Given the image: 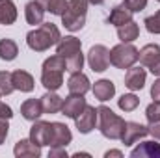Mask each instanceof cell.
Returning <instances> with one entry per match:
<instances>
[{
	"mask_svg": "<svg viewBox=\"0 0 160 158\" xmlns=\"http://www.w3.org/2000/svg\"><path fill=\"white\" fill-rule=\"evenodd\" d=\"M60 37H62V34L56 24L41 22L38 28H34L26 34V45L36 52H45L50 47H54L60 41Z\"/></svg>",
	"mask_w": 160,
	"mask_h": 158,
	"instance_id": "6da1fadb",
	"label": "cell"
},
{
	"mask_svg": "<svg viewBox=\"0 0 160 158\" xmlns=\"http://www.w3.org/2000/svg\"><path fill=\"white\" fill-rule=\"evenodd\" d=\"M97 116H99V130H101V134L104 138H108V140H121L127 121L119 117L118 114H114L112 108H108L104 104L97 108Z\"/></svg>",
	"mask_w": 160,
	"mask_h": 158,
	"instance_id": "7a4b0ae2",
	"label": "cell"
},
{
	"mask_svg": "<svg viewBox=\"0 0 160 158\" xmlns=\"http://www.w3.org/2000/svg\"><path fill=\"white\" fill-rule=\"evenodd\" d=\"M86 13H88V0H69V6L62 15V24L69 32H78L86 24Z\"/></svg>",
	"mask_w": 160,
	"mask_h": 158,
	"instance_id": "3957f363",
	"label": "cell"
},
{
	"mask_svg": "<svg viewBox=\"0 0 160 158\" xmlns=\"http://www.w3.org/2000/svg\"><path fill=\"white\" fill-rule=\"evenodd\" d=\"M140 50L132 43H119L110 50V65L118 69H130L138 62Z\"/></svg>",
	"mask_w": 160,
	"mask_h": 158,
	"instance_id": "277c9868",
	"label": "cell"
},
{
	"mask_svg": "<svg viewBox=\"0 0 160 158\" xmlns=\"http://www.w3.org/2000/svg\"><path fill=\"white\" fill-rule=\"evenodd\" d=\"M88 63L93 73H104L110 67V50L104 45H93L88 52Z\"/></svg>",
	"mask_w": 160,
	"mask_h": 158,
	"instance_id": "5b68a950",
	"label": "cell"
},
{
	"mask_svg": "<svg viewBox=\"0 0 160 158\" xmlns=\"http://www.w3.org/2000/svg\"><path fill=\"white\" fill-rule=\"evenodd\" d=\"M73 141V134L65 123L54 121L50 123V147H67Z\"/></svg>",
	"mask_w": 160,
	"mask_h": 158,
	"instance_id": "8992f818",
	"label": "cell"
},
{
	"mask_svg": "<svg viewBox=\"0 0 160 158\" xmlns=\"http://www.w3.org/2000/svg\"><path fill=\"white\" fill-rule=\"evenodd\" d=\"M97 121H99L97 108H93V106H89V104H88V106H86V108L78 114V116L75 117V125H77V128H78L80 134H89V132L95 128Z\"/></svg>",
	"mask_w": 160,
	"mask_h": 158,
	"instance_id": "52a82bcc",
	"label": "cell"
},
{
	"mask_svg": "<svg viewBox=\"0 0 160 158\" xmlns=\"http://www.w3.org/2000/svg\"><path fill=\"white\" fill-rule=\"evenodd\" d=\"M149 134V128L142 123H136V121H127L125 123V130H123V136H121V141L128 147V145H134L138 140L145 138Z\"/></svg>",
	"mask_w": 160,
	"mask_h": 158,
	"instance_id": "ba28073f",
	"label": "cell"
},
{
	"mask_svg": "<svg viewBox=\"0 0 160 158\" xmlns=\"http://www.w3.org/2000/svg\"><path fill=\"white\" fill-rule=\"evenodd\" d=\"M88 106V102H86V99H84V95H77V93H71L69 97H65V101H63V106H62V114L65 116V117H71L75 119L78 116L80 112L84 110Z\"/></svg>",
	"mask_w": 160,
	"mask_h": 158,
	"instance_id": "9c48e42d",
	"label": "cell"
},
{
	"mask_svg": "<svg viewBox=\"0 0 160 158\" xmlns=\"http://www.w3.org/2000/svg\"><path fill=\"white\" fill-rule=\"evenodd\" d=\"M30 140L36 143V145H48L50 143V123L47 121H34L32 128H30Z\"/></svg>",
	"mask_w": 160,
	"mask_h": 158,
	"instance_id": "30bf717a",
	"label": "cell"
},
{
	"mask_svg": "<svg viewBox=\"0 0 160 158\" xmlns=\"http://www.w3.org/2000/svg\"><path fill=\"white\" fill-rule=\"evenodd\" d=\"M145 78H147V73L145 69L142 67H130L125 75V86L130 89V91H140L143 86H145Z\"/></svg>",
	"mask_w": 160,
	"mask_h": 158,
	"instance_id": "8fae6325",
	"label": "cell"
},
{
	"mask_svg": "<svg viewBox=\"0 0 160 158\" xmlns=\"http://www.w3.org/2000/svg\"><path fill=\"white\" fill-rule=\"evenodd\" d=\"M13 155L17 158H39L41 156V147L36 145L30 138L28 140H19L15 143Z\"/></svg>",
	"mask_w": 160,
	"mask_h": 158,
	"instance_id": "7c38bea8",
	"label": "cell"
},
{
	"mask_svg": "<svg viewBox=\"0 0 160 158\" xmlns=\"http://www.w3.org/2000/svg\"><path fill=\"white\" fill-rule=\"evenodd\" d=\"M41 84L47 91H58L63 84V71L43 69L41 71Z\"/></svg>",
	"mask_w": 160,
	"mask_h": 158,
	"instance_id": "4fadbf2b",
	"label": "cell"
},
{
	"mask_svg": "<svg viewBox=\"0 0 160 158\" xmlns=\"http://www.w3.org/2000/svg\"><path fill=\"white\" fill-rule=\"evenodd\" d=\"M11 82H13V87L19 89V91H22V93L34 91V86H36L34 77L28 71H22V69H17V71L11 73Z\"/></svg>",
	"mask_w": 160,
	"mask_h": 158,
	"instance_id": "5bb4252c",
	"label": "cell"
},
{
	"mask_svg": "<svg viewBox=\"0 0 160 158\" xmlns=\"http://www.w3.org/2000/svg\"><path fill=\"white\" fill-rule=\"evenodd\" d=\"M82 50V43L80 39H77L75 36H65V37H60V41L56 43V52L62 54L63 58H69L73 54H77Z\"/></svg>",
	"mask_w": 160,
	"mask_h": 158,
	"instance_id": "9a60e30c",
	"label": "cell"
},
{
	"mask_svg": "<svg viewBox=\"0 0 160 158\" xmlns=\"http://www.w3.org/2000/svg\"><path fill=\"white\" fill-rule=\"evenodd\" d=\"M67 89H69V93H77V95H86L89 89H91V86H89V78L78 71V73H71V77L67 80Z\"/></svg>",
	"mask_w": 160,
	"mask_h": 158,
	"instance_id": "2e32d148",
	"label": "cell"
},
{
	"mask_svg": "<svg viewBox=\"0 0 160 158\" xmlns=\"http://www.w3.org/2000/svg\"><path fill=\"white\" fill-rule=\"evenodd\" d=\"M91 89H93L95 99L101 101V102H106V101H110V99L116 95V86H114V82H112V80H106V78L97 80Z\"/></svg>",
	"mask_w": 160,
	"mask_h": 158,
	"instance_id": "e0dca14e",
	"label": "cell"
},
{
	"mask_svg": "<svg viewBox=\"0 0 160 158\" xmlns=\"http://www.w3.org/2000/svg\"><path fill=\"white\" fill-rule=\"evenodd\" d=\"M45 7L39 0H32L24 6V17H26V22L28 24H41L43 22V17H45Z\"/></svg>",
	"mask_w": 160,
	"mask_h": 158,
	"instance_id": "ac0fdd59",
	"label": "cell"
},
{
	"mask_svg": "<svg viewBox=\"0 0 160 158\" xmlns=\"http://www.w3.org/2000/svg\"><path fill=\"white\" fill-rule=\"evenodd\" d=\"M39 101H41V106H43V114H58V112H62L63 99L56 91H47Z\"/></svg>",
	"mask_w": 160,
	"mask_h": 158,
	"instance_id": "d6986e66",
	"label": "cell"
},
{
	"mask_svg": "<svg viewBox=\"0 0 160 158\" xmlns=\"http://www.w3.org/2000/svg\"><path fill=\"white\" fill-rule=\"evenodd\" d=\"M158 60H160V45H157V43L145 45V47L140 50V54H138V62H140L143 67H151V65L157 63Z\"/></svg>",
	"mask_w": 160,
	"mask_h": 158,
	"instance_id": "ffe728a7",
	"label": "cell"
},
{
	"mask_svg": "<svg viewBox=\"0 0 160 158\" xmlns=\"http://www.w3.org/2000/svg\"><path fill=\"white\" fill-rule=\"evenodd\" d=\"M132 158H160V143L155 141H143L138 147L130 151Z\"/></svg>",
	"mask_w": 160,
	"mask_h": 158,
	"instance_id": "44dd1931",
	"label": "cell"
},
{
	"mask_svg": "<svg viewBox=\"0 0 160 158\" xmlns=\"http://www.w3.org/2000/svg\"><path fill=\"white\" fill-rule=\"evenodd\" d=\"M108 24H114V26H123V24H127V22H130L132 21V11L125 6V4H119V6H116L112 11H110V15H108Z\"/></svg>",
	"mask_w": 160,
	"mask_h": 158,
	"instance_id": "7402d4cb",
	"label": "cell"
},
{
	"mask_svg": "<svg viewBox=\"0 0 160 158\" xmlns=\"http://www.w3.org/2000/svg\"><path fill=\"white\" fill-rule=\"evenodd\" d=\"M21 114L26 121H38L43 116V106L38 99H28L21 104Z\"/></svg>",
	"mask_w": 160,
	"mask_h": 158,
	"instance_id": "603a6c76",
	"label": "cell"
},
{
	"mask_svg": "<svg viewBox=\"0 0 160 158\" xmlns=\"http://www.w3.org/2000/svg\"><path fill=\"white\" fill-rule=\"evenodd\" d=\"M17 7L13 4V0H0V24H13L17 21Z\"/></svg>",
	"mask_w": 160,
	"mask_h": 158,
	"instance_id": "cb8c5ba5",
	"label": "cell"
},
{
	"mask_svg": "<svg viewBox=\"0 0 160 158\" xmlns=\"http://www.w3.org/2000/svg\"><path fill=\"white\" fill-rule=\"evenodd\" d=\"M138 36H140V26L134 21H130V22L118 28V37H119L121 43H132V41L138 39Z\"/></svg>",
	"mask_w": 160,
	"mask_h": 158,
	"instance_id": "d4e9b609",
	"label": "cell"
},
{
	"mask_svg": "<svg viewBox=\"0 0 160 158\" xmlns=\"http://www.w3.org/2000/svg\"><path fill=\"white\" fill-rule=\"evenodd\" d=\"M19 54V47L13 39H0V60L4 62H13Z\"/></svg>",
	"mask_w": 160,
	"mask_h": 158,
	"instance_id": "484cf974",
	"label": "cell"
},
{
	"mask_svg": "<svg viewBox=\"0 0 160 158\" xmlns=\"http://www.w3.org/2000/svg\"><path fill=\"white\" fill-rule=\"evenodd\" d=\"M118 106L123 112H134L140 106V99L134 93H125V95H121L118 99Z\"/></svg>",
	"mask_w": 160,
	"mask_h": 158,
	"instance_id": "4316f807",
	"label": "cell"
},
{
	"mask_svg": "<svg viewBox=\"0 0 160 158\" xmlns=\"http://www.w3.org/2000/svg\"><path fill=\"white\" fill-rule=\"evenodd\" d=\"M82 67H84V54H82V50L73 54V56H69V58H65V71L78 73V71H82Z\"/></svg>",
	"mask_w": 160,
	"mask_h": 158,
	"instance_id": "83f0119b",
	"label": "cell"
},
{
	"mask_svg": "<svg viewBox=\"0 0 160 158\" xmlns=\"http://www.w3.org/2000/svg\"><path fill=\"white\" fill-rule=\"evenodd\" d=\"M43 69H56V71H65V58L62 54H54L43 62Z\"/></svg>",
	"mask_w": 160,
	"mask_h": 158,
	"instance_id": "f1b7e54d",
	"label": "cell"
},
{
	"mask_svg": "<svg viewBox=\"0 0 160 158\" xmlns=\"http://www.w3.org/2000/svg\"><path fill=\"white\" fill-rule=\"evenodd\" d=\"M67 6H69V2L67 0H47V11L48 13H52V15H63L65 13V9H67Z\"/></svg>",
	"mask_w": 160,
	"mask_h": 158,
	"instance_id": "f546056e",
	"label": "cell"
},
{
	"mask_svg": "<svg viewBox=\"0 0 160 158\" xmlns=\"http://www.w3.org/2000/svg\"><path fill=\"white\" fill-rule=\"evenodd\" d=\"M13 91H15V87H13V82H11V73L0 71V93L2 95H9Z\"/></svg>",
	"mask_w": 160,
	"mask_h": 158,
	"instance_id": "4dcf8cb0",
	"label": "cell"
},
{
	"mask_svg": "<svg viewBox=\"0 0 160 158\" xmlns=\"http://www.w3.org/2000/svg\"><path fill=\"white\" fill-rule=\"evenodd\" d=\"M143 24H145V28H147V32L149 34H160V9L155 13V15H149L145 21H143Z\"/></svg>",
	"mask_w": 160,
	"mask_h": 158,
	"instance_id": "1f68e13d",
	"label": "cell"
},
{
	"mask_svg": "<svg viewBox=\"0 0 160 158\" xmlns=\"http://www.w3.org/2000/svg\"><path fill=\"white\" fill-rule=\"evenodd\" d=\"M145 117H147L149 123L158 121L160 119V101H155V102H151V104L147 106V110H145Z\"/></svg>",
	"mask_w": 160,
	"mask_h": 158,
	"instance_id": "d6a6232c",
	"label": "cell"
},
{
	"mask_svg": "<svg viewBox=\"0 0 160 158\" xmlns=\"http://www.w3.org/2000/svg\"><path fill=\"white\" fill-rule=\"evenodd\" d=\"M123 4L132 11V13H138V11H142V9H145V6H147V0H123Z\"/></svg>",
	"mask_w": 160,
	"mask_h": 158,
	"instance_id": "836d02e7",
	"label": "cell"
},
{
	"mask_svg": "<svg viewBox=\"0 0 160 158\" xmlns=\"http://www.w3.org/2000/svg\"><path fill=\"white\" fill-rule=\"evenodd\" d=\"M8 132H9V125H8V119L0 117V145L6 141V138H8Z\"/></svg>",
	"mask_w": 160,
	"mask_h": 158,
	"instance_id": "e575fe53",
	"label": "cell"
},
{
	"mask_svg": "<svg viewBox=\"0 0 160 158\" xmlns=\"http://www.w3.org/2000/svg\"><path fill=\"white\" fill-rule=\"evenodd\" d=\"M48 158H67V151H65V147H50V151H48Z\"/></svg>",
	"mask_w": 160,
	"mask_h": 158,
	"instance_id": "d590c367",
	"label": "cell"
},
{
	"mask_svg": "<svg viewBox=\"0 0 160 158\" xmlns=\"http://www.w3.org/2000/svg\"><path fill=\"white\" fill-rule=\"evenodd\" d=\"M149 134L155 138V140H160V119L158 121H153V123H149Z\"/></svg>",
	"mask_w": 160,
	"mask_h": 158,
	"instance_id": "8d00e7d4",
	"label": "cell"
},
{
	"mask_svg": "<svg viewBox=\"0 0 160 158\" xmlns=\"http://www.w3.org/2000/svg\"><path fill=\"white\" fill-rule=\"evenodd\" d=\"M0 117H4V119L13 117V110H11L6 102H2V101H0Z\"/></svg>",
	"mask_w": 160,
	"mask_h": 158,
	"instance_id": "74e56055",
	"label": "cell"
},
{
	"mask_svg": "<svg viewBox=\"0 0 160 158\" xmlns=\"http://www.w3.org/2000/svg\"><path fill=\"white\" fill-rule=\"evenodd\" d=\"M151 97H153L155 101H160V77H158V80H155V84L151 86Z\"/></svg>",
	"mask_w": 160,
	"mask_h": 158,
	"instance_id": "f35d334b",
	"label": "cell"
},
{
	"mask_svg": "<svg viewBox=\"0 0 160 158\" xmlns=\"http://www.w3.org/2000/svg\"><path fill=\"white\" fill-rule=\"evenodd\" d=\"M149 71H151L155 77H160V60L157 62V63H153V65L149 67Z\"/></svg>",
	"mask_w": 160,
	"mask_h": 158,
	"instance_id": "ab89813d",
	"label": "cell"
},
{
	"mask_svg": "<svg viewBox=\"0 0 160 158\" xmlns=\"http://www.w3.org/2000/svg\"><path fill=\"white\" fill-rule=\"evenodd\" d=\"M104 156H106V158H110V156L123 158V153H121V151H116V149H112V151H106V153H104Z\"/></svg>",
	"mask_w": 160,
	"mask_h": 158,
	"instance_id": "60d3db41",
	"label": "cell"
},
{
	"mask_svg": "<svg viewBox=\"0 0 160 158\" xmlns=\"http://www.w3.org/2000/svg\"><path fill=\"white\" fill-rule=\"evenodd\" d=\"M104 0H88V4H93V6H99V4H102Z\"/></svg>",
	"mask_w": 160,
	"mask_h": 158,
	"instance_id": "b9f144b4",
	"label": "cell"
},
{
	"mask_svg": "<svg viewBox=\"0 0 160 158\" xmlns=\"http://www.w3.org/2000/svg\"><path fill=\"white\" fill-rule=\"evenodd\" d=\"M75 156H89L88 153H75Z\"/></svg>",
	"mask_w": 160,
	"mask_h": 158,
	"instance_id": "7bdbcfd3",
	"label": "cell"
},
{
	"mask_svg": "<svg viewBox=\"0 0 160 158\" xmlns=\"http://www.w3.org/2000/svg\"><path fill=\"white\" fill-rule=\"evenodd\" d=\"M157 2H160V0H157Z\"/></svg>",
	"mask_w": 160,
	"mask_h": 158,
	"instance_id": "ee69618b",
	"label": "cell"
},
{
	"mask_svg": "<svg viewBox=\"0 0 160 158\" xmlns=\"http://www.w3.org/2000/svg\"><path fill=\"white\" fill-rule=\"evenodd\" d=\"M0 95H2V93H0Z\"/></svg>",
	"mask_w": 160,
	"mask_h": 158,
	"instance_id": "f6af8a7d",
	"label": "cell"
}]
</instances>
